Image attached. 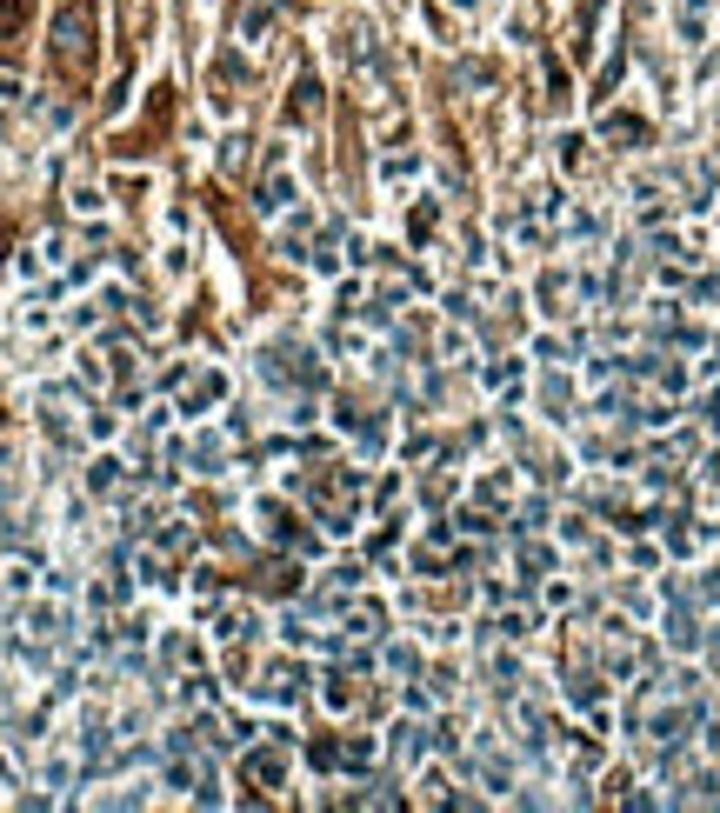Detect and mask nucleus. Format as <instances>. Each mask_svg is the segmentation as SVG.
Here are the masks:
<instances>
[{"label": "nucleus", "instance_id": "1", "mask_svg": "<svg viewBox=\"0 0 720 813\" xmlns=\"http://www.w3.org/2000/svg\"><path fill=\"white\" fill-rule=\"evenodd\" d=\"M41 427H47L54 447L88 440V421H73V387H41Z\"/></svg>", "mask_w": 720, "mask_h": 813}, {"label": "nucleus", "instance_id": "2", "mask_svg": "<svg viewBox=\"0 0 720 813\" xmlns=\"http://www.w3.org/2000/svg\"><path fill=\"white\" fill-rule=\"evenodd\" d=\"M54 54H60V67H88V41H94V14L88 8H80V0H73V8H60V21H54Z\"/></svg>", "mask_w": 720, "mask_h": 813}, {"label": "nucleus", "instance_id": "3", "mask_svg": "<svg viewBox=\"0 0 720 813\" xmlns=\"http://www.w3.org/2000/svg\"><path fill=\"white\" fill-rule=\"evenodd\" d=\"M287 767H294V760H287V734H281V726H274V741H267V747H254L248 760H240L248 787H281V780H287Z\"/></svg>", "mask_w": 720, "mask_h": 813}, {"label": "nucleus", "instance_id": "4", "mask_svg": "<svg viewBox=\"0 0 720 813\" xmlns=\"http://www.w3.org/2000/svg\"><path fill=\"white\" fill-rule=\"evenodd\" d=\"M427 747H434V726L414 713V720H400L393 726V741H387V754H393V767H421L427 760Z\"/></svg>", "mask_w": 720, "mask_h": 813}, {"label": "nucleus", "instance_id": "5", "mask_svg": "<svg viewBox=\"0 0 720 813\" xmlns=\"http://www.w3.org/2000/svg\"><path fill=\"white\" fill-rule=\"evenodd\" d=\"M661 627H667V646H674V654H700V640H707V627H700V614H694V600H674Z\"/></svg>", "mask_w": 720, "mask_h": 813}, {"label": "nucleus", "instance_id": "6", "mask_svg": "<svg viewBox=\"0 0 720 813\" xmlns=\"http://www.w3.org/2000/svg\"><path fill=\"white\" fill-rule=\"evenodd\" d=\"M568 700H574L587 720H601V707H607V667H574V674H568Z\"/></svg>", "mask_w": 720, "mask_h": 813}, {"label": "nucleus", "instance_id": "7", "mask_svg": "<svg viewBox=\"0 0 720 813\" xmlns=\"http://www.w3.org/2000/svg\"><path fill=\"white\" fill-rule=\"evenodd\" d=\"M514 566H521V587H540L547 574H553V547H540L534 534L521 540V553H514Z\"/></svg>", "mask_w": 720, "mask_h": 813}, {"label": "nucleus", "instance_id": "8", "mask_svg": "<svg viewBox=\"0 0 720 813\" xmlns=\"http://www.w3.org/2000/svg\"><path fill=\"white\" fill-rule=\"evenodd\" d=\"M380 620H387V614H380L374 600H354V607L341 614V640H374V633H380Z\"/></svg>", "mask_w": 720, "mask_h": 813}, {"label": "nucleus", "instance_id": "9", "mask_svg": "<svg viewBox=\"0 0 720 813\" xmlns=\"http://www.w3.org/2000/svg\"><path fill=\"white\" fill-rule=\"evenodd\" d=\"M667 806H720V780L713 774H694V780H681L667 793Z\"/></svg>", "mask_w": 720, "mask_h": 813}, {"label": "nucleus", "instance_id": "10", "mask_svg": "<svg viewBox=\"0 0 720 813\" xmlns=\"http://www.w3.org/2000/svg\"><path fill=\"white\" fill-rule=\"evenodd\" d=\"M220 400H227V374H201L181 406H187V414H207V406H220Z\"/></svg>", "mask_w": 720, "mask_h": 813}, {"label": "nucleus", "instance_id": "11", "mask_svg": "<svg viewBox=\"0 0 720 813\" xmlns=\"http://www.w3.org/2000/svg\"><path fill=\"white\" fill-rule=\"evenodd\" d=\"M294 201V181H287V168H267V181H261V214H281Z\"/></svg>", "mask_w": 720, "mask_h": 813}, {"label": "nucleus", "instance_id": "12", "mask_svg": "<svg viewBox=\"0 0 720 813\" xmlns=\"http://www.w3.org/2000/svg\"><path fill=\"white\" fill-rule=\"evenodd\" d=\"M60 261H67V233H41V240H34V254H27V274L60 267Z\"/></svg>", "mask_w": 720, "mask_h": 813}, {"label": "nucleus", "instance_id": "13", "mask_svg": "<svg viewBox=\"0 0 720 813\" xmlns=\"http://www.w3.org/2000/svg\"><path fill=\"white\" fill-rule=\"evenodd\" d=\"M568 393H574V387H568V374H547V387H540L547 421H574V414H568Z\"/></svg>", "mask_w": 720, "mask_h": 813}, {"label": "nucleus", "instance_id": "14", "mask_svg": "<svg viewBox=\"0 0 720 813\" xmlns=\"http://www.w3.org/2000/svg\"><path fill=\"white\" fill-rule=\"evenodd\" d=\"M681 41H687V47L707 41V0H681Z\"/></svg>", "mask_w": 720, "mask_h": 813}, {"label": "nucleus", "instance_id": "15", "mask_svg": "<svg viewBox=\"0 0 720 813\" xmlns=\"http://www.w3.org/2000/svg\"><path fill=\"white\" fill-rule=\"evenodd\" d=\"M187 467H194V473H220V434H201V440L187 447Z\"/></svg>", "mask_w": 720, "mask_h": 813}, {"label": "nucleus", "instance_id": "16", "mask_svg": "<svg viewBox=\"0 0 720 813\" xmlns=\"http://www.w3.org/2000/svg\"><path fill=\"white\" fill-rule=\"evenodd\" d=\"M261 700H300V674H294V667H274V674L261 680Z\"/></svg>", "mask_w": 720, "mask_h": 813}, {"label": "nucleus", "instance_id": "17", "mask_svg": "<svg viewBox=\"0 0 720 813\" xmlns=\"http://www.w3.org/2000/svg\"><path fill=\"white\" fill-rule=\"evenodd\" d=\"M287 114H294V121H300V114H320V80H313V73H300V80H294Z\"/></svg>", "mask_w": 720, "mask_h": 813}, {"label": "nucleus", "instance_id": "18", "mask_svg": "<svg viewBox=\"0 0 720 813\" xmlns=\"http://www.w3.org/2000/svg\"><path fill=\"white\" fill-rule=\"evenodd\" d=\"M114 486H121V460H114V454H101V460L88 467V494H114Z\"/></svg>", "mask_w": 720, "mask_h": 813}, {"label": "nucleus", "instance_id": "19", "mask_svg": "<svg viewBox=\"0 0 720 813\" xmlns=\"http://www.w3.org/2000/svg\"><path fill=\"white\" fill-rule=\"evenodd\" d=\"M601 134H607V140H633V147H640V140H648V121H633V114H607V121H601Z\"/></svg>", "mask_w": 720, "mask_h": 813}, {"label": "nucleus", "instance_id": "20", "mask_svg": "<svg viewBox=\"0 0 720 813\" xmlns=\"http://www.w3.org/2000/svg\"><path fill=\"white\" fill-rule=\"evenodd\" d=\"M73 374H80V387H94V393H107V387H114V367H107V360H94V354H80V367H73Z\"/></svg>", "mask_w": 720, "mask_h": 813}, {"label": "nucleus", "instance_id": "21", "mask_svg": "<svg viewBox=\"0 0 720 813\" xmlns=\"http://www.w3.org/2000/svg\"><path fill=\"white\" fill-rule=\"evenodd\" d=\"M514 374H521V360H507V354H494L488 367H480V387H494V393H501V387H514Z\"/></svg>", "mask_w": 720, "mask_h": 813}, {"label": "nucleus", "instance_id": "22", "mask_svg": "<svg viewBox=\"0 0 720 813\" xmlns=\"http://www.w3.org/2000/svg\"><path fill=\"white\" fill-rule=\"evenodd\" d=\"M320 700H328L334 713H341V707H354V674H328V687H320Z\"/></svg>", "mask_w": 720, "mask_h": 813}, {"label": "nucleus", "instance_id": "23", "mask_svg": "<svg viewBox=\"0 0 720 813\" xmlns=\"http://www.w3.org/2000/svg\"><path fill=\"white\" fill-rule=\"evenodd\" d=\"M547 527V501H521L514 507V534H540Z\"/></svg>", "mask_w": 720, "mask_h": 813}, {"label": "nucleus", "instance_id": "24", "mask_svg": "<svg viewBox=\"0 0 720 813\" xmlns=\"http://www.w3.org/2000/svg\"><path fill=\"white\" fill-rule=\"evenodd\" d=\"M488 674H494V687L507 694V687L521 680V661H514V654H488Z\"/></svg>", "mask_w": 720, "mask_h": 813}, {"label": "nucleus", "instance_id": "25", "mask_svg": "<svg viewBox=\"0 0 720 813\" xmlns=\"http://www.w3.org/2000/svg\"><path fill=\"white\" fill-rule=\"evenodd\" d=\"M654 387H661V393H681V387H687V367H681V360H661V367H654Z\"/></svg>", "mask_w": 720, "mask_h": 813}, {"label": "nucleus", "instance_id": "26", "mask_svg": "<svg viewBox=\"0 0 720 813\" xmlns=\"http://www.w3.org/2000/svg\"><path fill=\"white\" fill-rule=\"evenodd\" d=\"M574 347H581V341H574ZM574 347H568V341H534V354H540L547 367H560V360H574Z\"/></svg>", "mask_w": 720, "mask_h": 813}, {"label": "nucleus", "instance_id": "27", "mask_svg": "<svg viewBox=\"0 0 720 813\" xmlns=\"http://www.w3.org/2000/svg\"><path fill=\"white\" fill-rule=\"evenodd\" d=\"M88 440H114V414H101V406H88Z\"/></svg>", "mask_w": 720, "mask_h": 813}, {"label": "nucleus", "instance_id": "28", "mask_svg": "<svg viewBox=\"0 0 720 813\" xmlns=\"http://www.w3.org/2000/svg\"><path fill=\"white\" fill-rule=\"evenodd\" d=\"M408 233H414V240H427V233H434V201H421V207H414V220H408Z\"/></svg>", "mask_w": 720, "mask_h": 813}, {"label": "nucleus", "instance_id": "29", "mask_svg": "<svg viewBox=\"0 0 720 813\" xmlns=\"http://www.w3.org/2000/svg\"><path fill=\"white\" fill-rule=\"evenodd\" d=\"M408 174H421V160H414V153H393V160H387V181H408Z\"/></svg>", "mask_w": 720, "mask_h": 813}, {"label": "nucleus", "instance_id": "30", "mask_svg": "<svg viewBox=\"0 0 720 813\" xmlns=\"http://www.w3.org/2000/svg\"><path fill=\"white\" fill-rule=\"evenodd\" d=\"M387 667L393 674H414V646H387Z\"/></svg>", "mask_w": 720, "mask_h": 813}, {"label": "nucleus", "instance_id": "31", "mask_svg": "<svg viewBox=\"0 0 720 813\" xmlns=\"http://www.w3.org/2000/svg\"><path fill=\"white\" fill-rule=\"evenodd\" d=\"M581 147H587L581 134H568V140H560V168H581Z\"/></svg>", "mask_w": 720, "mask_h": 813}, {"label": "nucleus", "instance_id": "32", "mask_svg": "<svg viewBox=\"0 0 720 813\" xmlns=\"http://www.w3.org/2000/svg\"><path fill=\"white\" fill-rule=\"evenodd\" d=\"M694 300H720V274H707V280L694 287Z\"/></svg>", "mask_w": 720, "mask_h": 813}, {"label": "nucleus", "instance_id": "33", "mask_svg": "<svg viewBox=\"0 0 720 813\" xmlns=\"http://www.w3.org/2000/svg\"><path fill=\"white\" fill-rule=\"evenodd\" d=\"M707 427H720V387L707 393Z\"/></svg>", "mask_w": 720, "mask_h": 813}, {"label": "nucleus", "instance_id": "34", "mask_svg": "<svg viewBox=\"0 0 720 813\" xmlns=\"http://www.w3.org/2000/svg\"><path fill=\"white\" fill-rule=\"evenodd\" d=\"M0 707H8V674H0Z\"/></svg>", "mask_w": 720, "mask_h": 813}]
</instances>
